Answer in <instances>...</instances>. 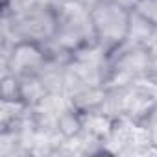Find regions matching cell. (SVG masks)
<instances>
[{"instance_id": "1", "label": "cell", "mask_w": 157, "mask_h": 157, "mask_svg": "<svg viewBox=\"0 0 157 157\" xmlns=\"http://www.w3.org/2000/svg\"><path fill=\"white\" fill-rule=\"evenodd\" d=\"M133 10L118 0H96L89 8L94 43L104 50L126 44L131 28Z\"/></svg>"}, {"instance_id": "2", "label": "cell", "mask_w": 157, "mask_h": 157, "mask_svg": "<svg viewBox=\"0 0 157 157\" xmlns=\"http://www.w3.org/2000/svg\"><path fill=\"white\" fill-rule=\"evenodd\" d=\"M140 128H142L148 142L157 146V105H151L140 117Z\"/></svg>"}, {"instance_id": "3", "label": "cell", "mask_w": 157, "mask_h": 157, "mask_svg": "<svg viewBox=\"0 0 157 157\" xmlns=\"http://www.w3.org/2000/svg\"><path fill=\"white\" fill-rule=\"evenodd\" d=\"M133 11L157 28V0H135Z\"/></svg>"}]
</instances>
